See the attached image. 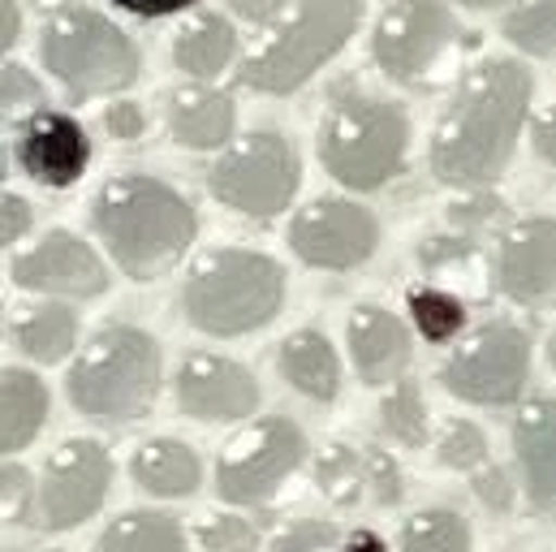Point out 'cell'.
Here are the masks:
<instances>
[{
    "mask_svg": "<svg viewBox=\"0 0 556 552\" xmlns=\"http://www.w3.org/2000/svg\"><path fill=\"white\" fill-rule=\"evenodd\" d=\"M380 423H384V436L397 440V444H410V449L427 444V406H422V393H418L415 380L393 385V393L380 406Z\"/></svg>",
    "mask_w": 556,
    "mask_h": 552,
    "instance_id": "4dcf8cb0",
    "label": "cell"
},
{
    "mask_svg": "<svg viewBox=\"0 0 556 552\" xmlns=\"http://www.w3.org/2000/svg\"><path fill=\"white\" fill-rule=\"evenodd\" d=\"M100 552H186V536H181L177 518L135 510V514H122L104 527Z\"/></svg>",
    "mask_w": 556,
    "mask_h": 552,
    "instance_id": "d4e9b609",
    "label": "cell"
},
{
    "mask_svg": "<svg viewBox=\"0 0 556 552\" xmlns=\"http://www.w3.org/2000/svg\"><path fill=\"white\" fill-rule=\"evenodd\" d=\"M130 475L151 497H190L203 479V466H199V453L190 444H181L173 436H160V440H147L135 453Z\"/></svg>",
    "mask_w": 556,
    "mask_h": 552,
    "instance_id": "7402d4cb",
    "label": "cell"
},
{
    "mask_svg": "<svg viewBox=\"0 0 556 552\" xmlns=\"http://www.w3.org/2000/svg\"><path fill=\"white\" fill-rule=\"evenodd\" d=\"M548 363L556 367V333H553V341H548Z\"/></svg>",
    "mask_w": 556,
    "mask_h": 552,
    "instance_id": "c3c4849f",
    "label": "cell"
},
{
    "mask_svg": "<svg viewBox=\"0 0 556 552\" xmlns=\"http://www.w3.org/2000/svg\"><path fill=\"white\" fill-rule=\"evenodd\" d=\"M113 484V457L100 440H65L48 466H43V484L35 488V518L30 527L43 531H74L78 523H87Z\"/></svg>",
    "mask_w": 556,
    "mask_h": 552,
    "instance_id": "7c38bea8",
    "label": "cell"
},
{
    "mask_svg": "<svg viewBox=\"0 0 556 552\" xmlns=\"http://www.w3.org/2000/svg\"><path fill=\"white\" fill-rule=\"evenodd\" d=\"M233 117H238L233 100L212 87H181L168 104V130L181 147H194V151L225 147L233 135Z\"/></svg>",
    "mask_w": 556,
    "mask_h": 552,
    "instance_id": "ffe728a7",
    "label": "cell"
},
{
    "mask_svg": "<svg viewBox=\"0 0 556 552\" xmlns=\"http://www.w3.org/2000/svg\"><path fill=\"white\" fill-rule=\"evenodd\" d=\"M341 552H389V549H384V540H380L376 531H354Z\"/></svg>",
    "mask_w": 556,
    "mask_h": 552,
    "instance_id": "ee69618b",
    "label": "cell"
},
{
    "mask_svg": "<svg viewBox=\"0 0 556 552\" xmlns=\"http://www.w3.org/2000/svg\"><path fill=\"white\" fill-rule=\"evenodd\" d=\"M410 315H415L418 333H422L427 341H435V346L453 341V337L466 328V306H462L453 293L431 289V285L410 289Z\"/></svg>",
    "mask_w": 556,
    "mask_h": 552,
    "instance_id": "f546056e",
    "label": "cell"
},
{
    "mask_svg": "<svg viewBox=\"0 0 556 552\" xmlns=\"http://www.w3.org/2000/svg\"><path fill=\"white\" fill-rule=\"evenodd\" d=\"M280 376L311 402H332L341 389V363L324 333L302 328L280 341Z\"/></svg>",
    "mask_w": 556,
    "mask_h": 552,
    "instance_id": "44dd1931",
    "label": "cell"
},
{
    "mask_svg": "<svg viewBox=\"0 0 556 552\" xmlns=\"http://www.w3.org/2000/svg\"><path fill=\"white\" fill-rule=\"evenodd\" d=\"M501 289L522 306H556V221H522L501 242Z\"/></svg>",
    "mask_w": 556,
    "mask_h": 552,
    "instance_id": "e0dca14e",
    "label": "cell"
},
{
    "mask_svg": "<svg viewBox=\"0 0 556 552\" xmlns=\"http://www.w3.org/2000/svg\"><path fill=\"white\" fill-rule=\"evenodd\" d=\"M514 449L535 510H556V398H540L514 418Z\"/></svg>",
    "mask_w": 556,
    "mask_h": 552,
    "instance_id": "d6986e66",
    "label": "cell"
},
{
    "mask_svg": "<svg viewBox=\"0 0 556 552\" xmlns=\"http://www.w3.org/2000/svg\"><path fill=\"white\" fill-rule=\"evenodd\" d=\"M238 52V35L220 13H199L194 22H186L173 39V61L181 74L207 83L216 74H225V65Z\"/></svg>",
    "mask_w": 556,
    "mask_h": 552,
    "instance_id": "603a6c76",
    "label": "cell"
},
{
    "mask_svg": "<svg viewBox=\"0 0 556 552\" xmlns=\"http://www.w3.org/2000/svg\"><path fill=\"white\" fill-rule=\"evenodd\" d=\"M475 497L492 510V514H509L514 510V484H509V475L501 471V466H483V471H475Z\"/></svg>",
    "mask_w": 556,
    "mask_h": 552,
    "instance_id": "8d00e7d4",
    "label": "cell"
},
{
    "mask_svg": "<svg viewBox=\"0 0 556 552\" xmlns=\"http://www.w3.org/2000/svg\"><path fill=\"white\" fill-rule=\"evenodd\" d=\"M13 337H17V346H22L26 359H35V363H61L74 350V341H78V319L65 306H30L13 324Z\"/></svg>",
    "mask_w": 556,
    "mask_h": 552,
    "instance_id": "484cf974",
    "label": "cell"
},
{
    "mask_svg": "<svg viewBox=\"0 0 556 552\" xmlns=\"http://www.w3.org/2000/svg\"><path fill=\"white\" fill-rule=\"evenodd\" d=\"M30 4H39V9H52V13H61V4H65V0H30Z\"/></svg>",
    "mask_w": 556,
    "mask_h": 552,
    "instance_id": "7dc6e473",
    "label": "cell"
},
{
    "mask_svg": "<svg viewBox=\"0 0 556 552\" xmlns=\"http://www.w3.org/2000/svg\"><path fill=\"white\" fill-rule=\"evenodd\" d=\"M13 285L35 289V293H65V298H96L109 289L104 260L70 229H52L39 247L13 260Z\"/></svg>",
    "mask_w": 556,
    "mask_h": 552,
    "instance_id": "5bb4252c",
    "label": "cell"
},
{
    "mask_svg": "<svg viewBox=\"0 0 556 552\" xmlns=\"http://www.w3.org/2000/svg\"><path fill=\"white\" fill-rule=\"evenodd\" d=\"M410 147V117L402 104L367 96L350 78L332 87L319 122V160L350 190H380L402 173Z\"/></svg>",
    "mask_w": 556,
    "mask_h": 552,
    "instance_id": "3957f363",
    "label": "cell"
},
{
    "mask_svg": "<svg viewBox=\"0 0 556 552\" xmlns=\"http://www.w3.org/2000/svg\"><path fill=\"white\" fill-rule=\"evenodd\" d=\"M402 552H470V527L453 510H422L402 531Z\"/></svg>",
    "mask_w": 556,
    "mask_h": 552,
    "instance_id": "83f0119b",
    "label": "cell"
},
{
    "mask_svg": "<svg viewBox=\"0 0 556 552\" xmlns=\"http://www.w3.org/2000/svg\"><path fill=\"white\" fill-rule=\"evenodd\" d=\"M505 35L514 48L556 61V0H522L505 17Z\"/></svg>",
    "mask_w": 556,
    "mask_h": 552,
    "instance_id": "f1b7e54d",
    "label": "cell"
},
{
    "mask_svg": "<svg viewBox=\"0 0 556 552\" xmlns=\"http://www.w3.org/2000/svg\"><path fill=\"white\" fill-rule=\"evenodd\" d=\"M177 406L203 423L247 418L260 406V385L251 372L220 354H190L177 372Z\"/></svg>",
    "mask_w": 556,
    "mask_h": 552,
    "instance_id": "2e32d148",
    "label": "cell"
},
{
    "mask_svg": "<svg viewBox=\"0 0 556 552\" xmlns=\"http://www.w3.org/2000/svg\"><path fill=\"white\" fill-rule=\"evenodd\" d=\"M70 402L104 427H130L160 398V346L135 324L100 328L70 367Z\"/></svg>",
    "mask_w": 556,
    "mask_h": 552,
    "instance_id": "277c9868",
    "label": "cell"
},
{
    "mask_svg": "<svg viewBox=\"0 0 556 552\" xmlns=\"http://www.w3.org/2000/svg\"><path fill=\"white\" fill-rule=\"evenodd\" d=\"M96 234L117 260V268L135 280L168 273L194 242L199 216L194 208L155 177H113L91 208Z\"/></svg>",
    "mask_w": 556,
    "mask_h": 552,
    "instance_id": "7a4b0ae2",
    "label": "cell"
},
{
    "mask_svg": "<svg viewBox=\"0 0 556 552\" xmlns=\"http://www.w3.org/2000/svg\"><path fill=\"white\" fill-rule=\"evenodd\" d=\"M4 518L9 523H30L35 518V497H30V475L22 466H4Z\"/></svg>",
    "mask_w": 556,
    "mask_h": 552,
    "instance_id": "74e56055",
    "label": "cell"
},
{
    "mask_svg": "<svg viewBox=\"0 0 556 552\" xmlns=\"http://www.w3.org/2000/svg\"><path fill=\"white\" fill-rule=\"evenodd\" d=\"M527 376H531V337L505 319L483 324L440 367L444 389L475 406H505V402L522 398Z\"/></svg>",
    "mask_w": 556,
    "mask_h": 552,
    "instance_id": "8fae6325",
    "label": "cell"
},
{
    "mask_svg": "<svg viewBox=\"0 0 556 552\" xmlns=\"http://www.w3.org/2000/svg\"><path fill=\"white\" fill-rule=\"evenodd\" d=\"M315 488L332 505L350 510L363 497V488H367V457H358V449H350V444L324 449V457L315 462Z\"/></svg>",
    "mask_w": 556,
    "mask_h": 552,
    "instance_id": "4316f807",
    "label": "cell"
},
{
    "mask_svg": "<svg viewBox=\"0 0 556 552\" xmlns=\"http://www.w3.org/2000/svg\"><path fill=\"white\" fill-rule=\"evenodd\" d=\"M350 354H354V367H358L363 385L402 380V372L410 363V333L384 306H354V315H350Z\"/></svg>",
    "mask_w": 556,
    "mask_h": 552,
    "instance_id": "ac0fdd59",
    "label": "cell"
},
{
    "mask_svg": "<svg viewBox=\"0 0 556 552\" xmlns=\"http://www.w3.org/2000/svg\"><path fill=\"white\" fill-rule=\"evenodd\" d=\"M104 126H109V135L113 138L135 142V138H142V130H147V117H142V109L135 104V100H117V104H109Z\"/></svg>",
    "mask_w": 556,
    "mask_h": 552,
    "instance_id": "f35d334b",
    "label": "cell"
},
{
    "mask_svg": "<svg viewBox=\"0 0 556 552\" xmlns=\"http://www.w3.org/2000/svg\"><path fill=\"white\" fill-rule=\"evenodd\" d=\"M358 17H363V0H302L298 17H289L260 52L242 61L238 70L242 87L264 96L298 91L324 61H332L350 43Z\"/></svg>",
    "mask_w": 556,
    "mask_h": 552,
    "instance_id": "52a82bcc",
    "label": "cell"
},
{
    "mask_svg": "<svg viewBox=\"0 0 556 552\" xmlns=\"http://www.w3.org/2000/svg\"><path fill=\"white\" fill-rule=\"evenodd\" d=\"M285 298V268L273 255L225 247L203 255L181 289V311L199 333L242 337L273 324Z\"/></svg>",
    "mask_w": 556,
    "mask_h": 552,
    "instance_id": "5b68a950",
    "label": "cell"
},
{
    "mask_svg": "<svg viewBox=\"0 0 556 552\" xmlns=\"http://www.w3.org/2000/svg\"><path fill=\"white\" fill-rule=\"evenodd\" d=\"M4 87H0V100H4V117H13V113H39V104H43V87L35 83V74L30 70H22V65H4V78H0Z\"/></svg>",
    "mask_w": 556,
    "mask_h": 552,
    "instance_id": "e575fe53",
    "label": "cell"
},
{
    "mask_svg": "<svg viewBox=\"0 0 556 552\" xmlns=\"http://www.w3.org/2000/svg\"><path fill=\"white\" fill-rule=\"evenodd\" d=\"M306 462V436L289 418H260L242 427L216 462V492L229 505H264Z\"/></svg>",
    "mask_w": 556,
    "mask_h": 552,
    "instance_id": "30bf717a",
    "label": "cell"
},
{
    "mask_svg": "<svg viewBox=\"0 0 556 552\" xmlns=\"http://www.w3.org/2000/svg\"><path fill=\"white\" fill-rule=\"evenodd\" d=\"M531 109V70L514 57H492L479 61L453 104L444 109L435 135H431V173L444 186H462V190H479L492 186L509 160L522 135Z\"/></svg>",
    "mask_w": 556,
    "mask_h": 552,
    "instance_id": "6da1fadb",
    "label": "cell"
},
{
    "mask_svg": "<svg viewBox=\"0 0 556 552\" xmlns=\"http://www.w3.org/2000/svg\"><path fill=\"white\" fill-rule=\"evenodd\" d=\"M298 155L293 147L273 130L247 135L242 142H233L212 168H207V190L255 221H273L289 208L293 190H298Z\"/></svg>",
    "mask_w": 556,
    "mask_h": 552,
    "instance_id": "ba28073f",
    "label": "cell"
},
{
    "mask_svg": "<svg viewBox=\"0 0 556 552\" xmlns=\"http://www.w3.org/2000/svg\"><path fill=\"white\" fill-rule=\"evenodd\" d=\"M531 138H535V151H540L548 164H556V109H544V113L535 117Z\"/></svg>",
    "mask_w": 556,
    "mask_h": 552,
    "instance_id": "7bdbcfd3",
    "label": "cell"
},
{
    "mask_svg": "<svg viewBox=\"0 0 556 552\" xmlns=\"http://www.w3.org/2000/svg\"><path fill=\"white\" fill-rule=\"evenodd\" d=\"M466 9H496V4H505V0H462Z\"/></svg>",
    "mask_w": 556,
    "mask_h": 552,
    "instance_id": "bcb514c9",
    "label": "cell"
},
{
    "mask_svg": "<svg viewBox=\"0 0 556 552\" xmlns=\"http://www.w3.org/2000/svg\"><path fill=\"white\" fill-rule=\"evenodd\" d=\"M39 61L74 100L113 96L139 78L135 39L96 9L52 13L39 35Z\"/></svg>",
    "mask_w": 556,
    "mask_h": 552,
    "instance_id": "8992f818",
    "label": "cell"
},
{
    "mask_svg": "<svg viewBox=\"0 0 556 552\" xmlns=\"http://www.w3.org/2000/svg\"><path fill=\"white\" fill-rule=\"evenodd\" d=\"M17 164L26 177H35L48 190L74 186L91 164V138L70 117L39 109L17 126Z\"/></svg>",
    "mask_w": 556,
    "mask_h": 552,
    "instance_id": "9a60e30c",
    "label": "cell"
},
{
    "mask_svg": "<svg viewBox=\"0 0 556 552\" xmlns=\"http://www.w3.org/2000/svg\"><path fill=\"white\" fill-rule=\"evenodd\" d=\"M435 457H440V466H448V471H483V462H488V440H483V431H479L475 423L453 418V423L444 427L440 444H435Z\"/></svg>",
    "mask_w": 556,
    "mask_h": 552,
    "instance_id": "1f68e13d",
    "label": "cell"
},
{
    "mask_svg": "<svg viewBox=\"0 0 556 552\" xmlns=\"http://www.w3.org/2000/svg\"><path fill=\"white\" fill-rule=\"evenodd\" d=\"M0 13H4V35H0V43H4V48H13V43H17V26H22V22H17L13 0H0Z\"/></svg>",
    "mask_w": 556,
    "mask_h": 552,
    "instance_id": "f6af8a7d",
    "label": "cell"
},
{
    "mask_svg": "<svg viewBox=\"0 0 556 552\" xmlns=\"http://www.w3.org/2000/svg\"><path fill=\"white\" fill-rule=\"evenodd\" d=\"M367 484H371V492H376L380 505H397V501L406 497V488H402V466H397V457H393L389 449H371V453H367Z\"/></svg>",
    "mask_w": 556,
    "mask_h": 552,
    "instance_id": "d590c367",
    "label": "cell"
},
{
    "mask_svg": "<svg viewBox=\"0 0 556 552\" xmlns=\"http://www.w3.org/2000/svg\"><path fill=\"white\" fill-rule=\"evenodd\" d=\"M337 544V527L324 518H302L293 527H285L277 540L268 544V552H328Z\"/></svg>",
    "mask_w": 556,
    "mask_h": 552,
    "instance_id": "836d02e7",
    "label": "cell"
},
{
    "mask_svg": "<svg viewBox=\"0 0 556 552\" xmlns=\"http://www.w3.org/2000/svg\"><path fill=\"white\" fill-rule=\"evenodd\" d=\"M43 414H48L43 380L30 372L4 367V380H0V444H4V453L26 449L39 436Z\"/></svg>",
    "mask_w": 556,
    "mask_h": 552,
    "instance_id": "cb8c5ba5",
    "label": "cell"
},
{
    "mask_svg": "<svg viewBox=\"0 0 556 552\" xmlns=\"http://www.w3.org/2000/svg\"><path fill=\"white\" fill-rule=\"evenodd\" d=\"M113 4L126 9V13H139V17H168V13L190 9L194 0H113Z\"/></svg>",
    "mask_w": 556,
    "mask_h": 552,
    "instance_id": "b9f144b4",
    "label": "cell"
},
{
    "mask_svg": "<svg viewBox=\"0 0 556 552\" xmlns=\"http://www.w3.org/2000/svg\"><path fill=\"white\" fill-rule=\"evenodd\" d=\"M199 544L207 552H255L260 549V531L251 518L238 514H216L199 527Z\"/></svg>",
    "mask_w": 556,
    "mask_h": 552,
    "instance_id": "d6a6232c",
    "label": "cell"
},
{
    "mask_svg": "<svg viewBox=\"0 0 556 552\" xmlns=\"http://www.w3.org/2000/svg\"><path fill=\"white\" fill-rule=\"evenodd\" d=\"M457 43V22L444 0H393L376 22L371 52L384 78L402 87H427L440 78Z\"/></svg>",
    "mask_w": 556,
    "mask_h": 552,
    "instance_id": "9c48e42d",
    "label": "cell"
},
{
    "mask_svg": "<svg viewBox=\"0 0 556 552\" xmlns=\"http://www.w3.org/2000/svg\"><path fill=\"white\" fill-rule=\"evenodd\" d=\"M380 225L363 203L350 199H315L289 225V247L302 264L350 273L376 255Z\"/></svg>",
    "mask_w": 556,
    "mask_h": 552,
    "instance_id": "4fadbf2b",
    "label": "cell"
},
{
    "mask_svg": "<svg viewBox=\"0 0 556 552\" xmlns=\"http://www.w3.org/2000/svg\"><path fill=\"white\" fill-rule=\"evenodd\" d=\"M0 212H4L0 242H4V247H13V242L30 229V203H26V199H17V195H4V208H0Z\"/></svg>",
    "mask_w": 556,
    "mask_h": 552,
    "instance_id": "ab89813d",
    "label": "cell"
},
{
    "mask_svg": "<svg viewBox=\"0 0 556 552\" xmlns=\"http://www.w3.org/2000/svg\"><path fill=\"white\" fill-rule=\"evenodd\" d=\"M225 4H229V13H233V17L264 26V22H273V17H277L289 0H225Z\"/></svg>",
    "mask_w": 556,
    "mask_h": 552,
    "instance_id": "60d3db41",
    "label": "cell"
}]
</instances>
